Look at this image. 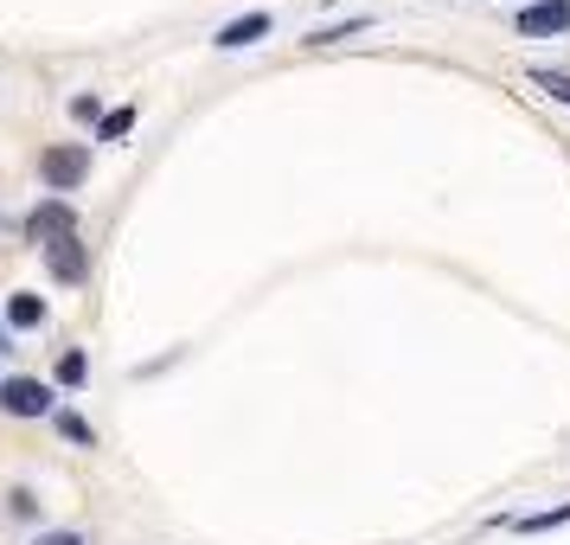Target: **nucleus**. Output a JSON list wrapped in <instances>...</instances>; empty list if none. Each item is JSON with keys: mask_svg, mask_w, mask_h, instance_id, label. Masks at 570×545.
<instances>
[{"mask_svg": "<svg viewBox=\"0 0 570 545\" xmlns=\"http://www.w3.org/2000/svg\"><path fill=\"white\" fill-rule=\"evenodd\" d=\"M0 386H7V379H0Z\"/></svg>", "mask_w": 570, "mask_h": 545, "instance_id": "2eb2a0df", "label": "nucleus"}, {"mask_svg": "<svg viewBox=\"0 0 570 545\" xmlns=\"http://www.w3.org/2000/svg\"><path fill=\"white\" fill-rule=\"evenodd\" d=\"M39 321H46V302L39 295H13L7 302V328H39Z\"/></svg>", "mask_w": 570, "mask_h": 545, "instance_id": "0eeeda50", "label": "nucleus"}, {"mask_svg": "<svg viewBox=\"0 0 570 545\" xmlns=\"http://www.w3.org/2000/svg\"><path fill=\"white\" fill-rule=\"evenodd\" d=\"M564 519H570V500L551 507V514H539V519H519V533H544V526H564Z\"/></svg>", "mask_w": 570, "mask_h": 545, "instance_id": "9b49d317", "label": "nucleus"}, {"mask_svg": "<svg viewBox=\"0 0 570 545\" xmlns=\"http://www.w3.org/2000/svg\"><path fill=\"white\" fill-rule=\"evenodd\" d=\"M58 430H65L71 442H90V424H83L78 411H58Z\"/></svg>", "mask_w": 570, "mask_h": 545, "instance_id": "f8f14e48", "label": "nucleus"}, {"mask_svg": "<svg viewBox=\"0 0 570 545\" xmlns=\"http://www.w3.org/2000/svg\"><path fill=\"white\" fill-rule=\"evenodd\" d=\"M46 257H52V276H65V283H83V270H90V251L78 244V232L46 244Z\"/></svg>", "mask_w": 570, "mask_h": 545, "instance_id": "39448f33", "label": "nucleus"}, {"mask_svg": "<svg viewBox=\"0 0 570 545\" xmlns=\"http://www.w3.org/2000/svg\"><path fill=\"white\" fill-rule=\"evenodd\" d=\"M544 32H570V0H532L519 13V39H544Z\"/></svg>", "mask_w": 570, "mask_h": 545, "instance_id": "7ed1b4c3", "label": "nucleus"}, {"mask_svg": "<svg viewBox=\"0 0 570 545\" xmlns=\"http://www.w3.org/2000/svg\"><path fill=\"white\" fill-rule=\"evenodd\" d=\"M32 545H83L78 533H46V539H32Z\"/></svg>", "mask_w": 570, "mask_h": 545, "instance_id": "ddd939ff", "label": "nucleus"}, {"mask_svg": "<svg viewBox=\"0 0 570 545\" xmlns=\"http://www.w3.org/2000/svg\"><path fill=\"white\" fill-rule=\"evenodd\" d=\"M32 237H39V244H58V237H71L78 232V218H71V206H65V199H46V206L32 212V225H27Z\"/></svg>", "mask_w": 570, "mask_h": 545, "instance_id": "20e7f679", "label": "nucleus"}, {"mask_svg": "<svg viewBox=\"0 0 570 545\" xmlns=\"http://www.w3.org/2000/svg\"><path fill=\"white\" fill-rule=\"evenodd\" d=\"M129 129H135V109H109L104 116V142H122Z\"/></svg>", "mask_w": 570, "mask_h": 545, "instance_id": "1a4fd4ad", "label": "nucleus"}, {"mask_svg": "<svg viewBox=\"0 0 570 545\" xmlns=\"http://www.w3.org/2000/svg\"><path fill=\"white\" fill-rule=\"evenodd\" d=\"M0 405L13 417H46L52 411V386H39V379H7V386H0Z\"/></svg>", "mask_w": 570, "mask_h": 545, "instance_id": "f03ea898", "label": "nucleus"}, {"mask_svg": "<svg viewBox=\"0 0 570 545\" xmlns=\"http://www.w3.org/2000/svg\"><path fill=\"white\" fill-rule=\"evenodd\" d=\"M83 372H90L83 353H65V360H58V386H83Z\"/></svg>", "mask_w": 570, "mask_h": 545, "instance_id": "9d476101", "label": "nucleus"}, {"mask_svg": "<svg viewBox=\"0 0 570 545\" xmlns=\"http://www.w3.org/2000/svg\"><path fill=\"white\" fill-rule=\"evenodd\" d=\"M532 84H539L544 97H558V104H570V71H532Z\"/></svg>", "mask_w": 570, "mask_h": 545, "instance_id": "6e6552de", "label": "nucleus"}, {"mask_svg": "<svg viewBox=\"0 0 570 545\" xmlns=\"http://www.w3.org/2000/svg\"><path fill=\"white\" fill-rule=\"evenodd\" d=\"M0 347H7V321H0Z\"/></svg>", "mask_w": 570, "mask_h": 545, "instance_id": "4468645a", "label": "nucleus"}, {"mask_svg": "<svg viewBox=\"0 0 570 545\" xmlns=\"http://www.w3.org/2000/svg\"><path fill=\"white\" fill-rule=\"evenodd\" d=\"M39 174H46V186H52V193H71V186L90 174V148H52V155L39 160Z\"/></svg>", "mask_w": 570, "mask_h": 545, "instance_id": "f257e3e1", "label": "nucleus"}, {"mask_svg": "<svg viewBox=\"0 0 570 545\" xmlns=\"http://www.w3.org/2000/svg\"><path fill=\"white\" fill-rule=\"evenodd\" d=\"M263 32H269V13H244V20H232V27L218 32V46H225V52H237V46H257Z\"/></svg>", "mask_w": 570, "mask_h": 545, "instance_id": "423d86ee", "label": "nucleus"}]
</instances>
